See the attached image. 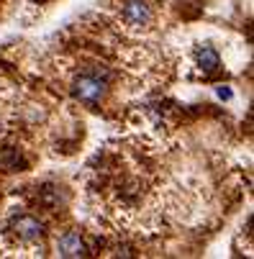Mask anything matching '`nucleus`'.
<instances>
[{
    "label": "nucleus",
    "instance_id": "obj_1",
    "mask_svg": "<svg viewBox=\"0 0 254 259\" xmlns=\"http://www.w3.org/2000/svg\"><path fill=\"white\" fill-rule=\"evenodd\" d=\"M69 93L77 103L95 108L108 98V93H111V77H108V72H103V69H85L72 80Z\"/></svg>",
    "mask_w": 254,
    "mask_h": 259
},
{
    "label": "nucleus",
    "instance_id": "obj_2",
    "mask_svg": "<svg viewBox=\"0 0 254 259\" xmlns=\"http://www.w3.org/2000/svg\"><path fill=\"white\" fill-rule=\"evenodd\" d=\"M11 229H13V234L18 236V241H23V244H39L41 239H44V234H47V229H44V224L36 215H16L13 218V224H11Z\"/></svg>",
    "mask_w": 254,
    "mask_h": 259
},
{
    "label": "nucleus",
    "instance_id": "obj_3",
    "mask_svg": "<svg viewBox=\"0 0 254 259\" xmlns=\"http://www.w3.org/2000/svg\"><path fill=\"white\" fill-rule=\"evenodd\" d=\"M154 13H152V6L147 0H126L123 3V21L134 28H147L152 23Z\"/></svg>",
    "mask_w": 254,
    "mask_h": 259
},
{
    "label": "nucleus",
    "instance_id": "obj_4",
    "mask_svg": "<svg viewBox=\"0 0 254 259\" xmlns=\"http://www.w3.org/2000/svg\"><path fill=\"white\" fill-rule=\"evenodd\" d=\"M57 254L59 256H69V259H77V256H88V246L85 239L77 231H67L57 239Z\"/></svg>",
    "mask_w": 254,
    "mask_h": 259
},
{
    "label": "nucleus",
    "instance_id": "obj_5",
    "mask_svg": "<svg viewBox=\"0 0 254 259\" xmlns=\"http://www.w3.org/2000/svg\"><path fill=\"white\" fill-rule=\"evenodd\" d=\"M195 62H198V67L205 72V75H213V72H219V67H221L219 52H216L213 47H208V44L195 49Z\"/></svg>",
    "mask_w": 254,
    "mask_h": 259
},
{
    "label": "nucleus",
    "instance_id": "obj_6",
    "mask_svg": "<svg viewBox=\"0 0 254 259\" xmlns=\"http://www.w3.org/2000/svg\"><path fill=\"white\" fill-rule=\"evenodd\" d=\"M59 190H62V188H47V190L41 193V203H44L49 210H57L59 205H64V198L59 200V195H62Z\"/></svg>",
    "mask_w": 254,
    "mask_h": 259
},
{
    "label": "nucleus",
    "instance_id": "obj_7",
    "mask_svg": "<svg viewBox=\"0 0 254 259\" xmlns=\"http://www.w3.org/2000/svg\"><path fill=\"white\" fill-rule=\"evenodd\" d=\"M219 95H221V98H226V100H229V98H231V90H226V88H219Z\"/></svg>",
    "mask_w": 254,
    "mask_h": 259
}]
</instances>
